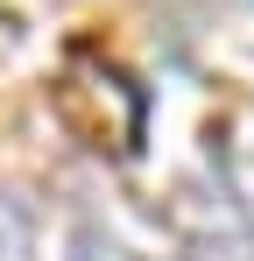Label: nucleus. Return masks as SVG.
<instances>
[{"label":"nucleus","mask_w":254,"mask_h":261,"mask_svg":"<svg viewBox=\"0 0 254 261\" xmlns=\"http://www.w3.org/2000/svg\"><path fill=\"white\" fill-rule=\"evenodd\" d=\"M0 261H36V212L0 191Z\"/></svg>","instance_id":"1"},{"label":"nucleus","mask_w":254,"mask_h":261,"mask_svg":"<svg viewBox=\"0 0 254 261\" xmlns=\"http://www.w3.org/2000/svg\"><path fill=\"white\" fill-rule=\"evenodd\" d=\"M64 261H141V254H127L120 240H106L99 226H78V233H71V247H64Z\"/></svg>","instance_id":"2"}]
</instances>
